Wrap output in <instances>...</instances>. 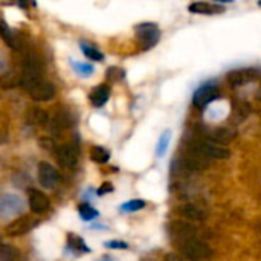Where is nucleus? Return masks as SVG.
Masks as SVG:
<instances>
[{
  "label": "nucleus",
  "instance_id": "obj_21",
  "mask_svg": "<svg viewBox=\"0 0 261 261\" xmlns=\"http://www.w3.org/2000/svg\"><path fill=\"white\" fill-rule=\"evenodd\" d=\"M2 261H23L21 260V255L20 252L9 246V245H2Z\"/></svg>",
  "mask_w": 261,
  "mask_h": 261
},
{
  "label": "nucleus",
  "instance_id": "obj_31",
  "mask_svg": "<svg viewBox=\"0 0 261 261\" xmlns=\"http://www.w3.org/2000/svg\"><path fill=\"white\" fill-rule=\"evenodd\" d=\"M113 191V187H112V184H109V182H104L102 185H101V188L98 190V194L99 196H102V194H106V193H112Z\"/></svg>",
  "mask_w": 261,
  "mask_h": 261
},
{
  "label": "nucleus",
  "instance_id": "obj_14",
  "mask_svg": "<svg viewBox=\"0 0 261 261\" xmlns=\"http://www.w3.org/2000/svg\"><path fill=\"white\" fill-rule=\"evenodd\" d=\"M177 213H179L182 217H185V219H188V220H194V222H203V220L206 219V213H205L200 206L193 205V203L182 205V206L177 210Z\"/></svg>",
  "mask_w": 261,
  "mask_h": 261
},
{
  "label": "nucleus",
  "instance_id": "obj_22",
  "mask_svg": "<svg viewBox=\"0 0 261 261\" xmlns=\"http://www.w3.org/2000/svg\"><path fill=\"white\" fill-rule=\"evenodd\" d=\"M81 52H83L89 60H92V61H102V60H104V55H102L96 47H93V46H90V44L81 43Z\"/></svg>",
  "mask_w": 261,
  "mask_h": 261
},
{
  "label": "nucleus",
  "instance_id": "obj_26",
  "mask_svg": "<svg viewBox=\"0 0 261 261\" xmlns=\"http://www.w3.org/2000/svg\"><path fill=\"white\" fill-rule=\"evenodd\" d=\"M78 211H80V216H81L83 220H92V219L98 217V211H95L89 205H80Z\"/></svg>",
  "mask_w": 261,
  "mask_h": 261
},
{
  "label": "nucleus",
  "instance_id": "obj_4",
  "mask_svg": "<svg viewBox=\"0 0 261 261\" xmlns=\"http://www.w3.org/2000/svg\"><path fill=\"white\" fill-rule=\"evenodd\" d=\"M135 31H136V41L139 47L144 50L151 49L159 41L161 31L154 23H141L135 28Z\"/></svg>",
  "mask_w": 261,
  "mask_h": 261
},
{
  "label": "nucleus",
  "instance_id": "obj_33",
  "mask_svg": "<svg viewBox=\"0 0 261 261\" xmlns=\"http://www.w3.org/2000/svg\"><path fill=\"white\" fill-rule=\"evenodd\" d=\"M258 5H260V6H261V2H258Z\"/></svg>",
  "mask_w": 261,
  "mask_h": 261
},
{
  "label": "nucleus",
  "instance_id": "obj_3",
  "mask_svg": "<svg viewBox=\"0 0 261 261\" xmlns=\"http://www.w3.org/2000/svg\"><path fill=\"white\" fill-rule=\"evenodd\" d=\"M190 148H193L194 151H197L199 154H202L205 159H208L210 162L213 161H222V159H228L229 158V151L225 147H220L211 141H194L193 144H190Z\"/></svg>",
  "mask_w": 261,
  "mask_h": 261
},
{
  "label": "nucleus",
  "instance_id": "obj_24",
  "mask_svg": "<svg viewBox=\"0 0 261 261\" xmlns=\"http://www.w3.org/2000/svg\"><path fill=\"white\" fill-rule=\"evenodd\" d=\"M142 208H145V202L136 199V200H130V202L124 203L121 206V211H124V213H135V211H141Z\"/></svg>",
  "mask_w": 261,
  "mask_h": 261
},
{
  "label": "nucleus",
  "instance_id": "obj_11",
  "mask_svg": "<svg viewBox=\"0 0 261 261\" xmlns=\"http://www.w3.org/2000/svg\"><path fill=\"white\" fill-rule=\"evenodd\" d=\"M72 124L70 115L67 112H58L55 116L49 119V130L54 136H60L64 130H67Z\"/></svg>",
  "mask_w": 261,
  "mask_h": 261
},
{
  "label": "nucleus",
  "instance_id": "obj_2",
  "mask_svg": "<svg viewBox=\"0 0 261 261\" xmlns=\"http://www.w3.org/2000/svg\"><path fill=\"white\" fill-rule=\"evenodd\" d=\"M180 245V252L185 258L191 261H202L208 260L213 257V249L208 243H205L203 240H200L199 237H190L185 239L182 242H179Z\"/></svg>",
  "mask_w": 261,
  "mask_h": 261
},
{
  "label": "nucleus",
  "instance_id": "obj_18",
  "mask_svg": "<svg viewBox=\"0 0 261 261\" xmlns=\"http://www.w3.org/2000/svg\"><path fill=\"white\" fill-rule=\"evenodd\" d=\"M49 115L43 110V109H40V107H32L31 110H29V115H28V121L31 122V124H34V125H46L47 122H49Z\"/></svg>",
  "mask_w": 261,
  "mask_h": 261
},
{
  "label": "nucleus",
  "instance_id": "obj_9",
  "mask_svg": "<svg viewBox=\"0 0 261 261\" xmlns=\"http://www.w3.org/2000/svg\"><path fill=\"white\" fill-rule=\"evenodd\" d=\"M21 210H23V202H21L20 197L11 196V194H5L2 197V202H0V216L3 219L11 217V216H15L18 213H21Z\"/></svg>",
  "mask_w": 261,
  "mask_h": 261
},
{
  "label": "nucleus",
  "instance_id": "obj_5",
  "mask_svg": "<svg viewBox=\"0 0 261 261\" xmlns=\"http://www.w3.org/2000/svg\"><path fill=\"white\" fill-rule=\"evenodd\" d=\"M35 226H37V220L32 216H20L15 220H12L9 225H6L5 232L9 237H18V236L28 234Z\"/></svg>",
  "mask_w": 261,
  "mask_h": 261
},
{
  "label": "nucleus",
  "instance_id": "obj_1",
  "mask_svg": "<svg viewBox=\"0 0 261 261\" xmlns=\"http://www.w3.org/2000/svg\"><path fill=\"white\" fill-rule=\"evenodd\" d=\"M41 81H43V76H41V61L35 55H28L26 60L23 61V69H21V75H20L18 84L23 89H26L28 92H31Z\"/></svg>",
  "mask_w": 261,
  "mask_h": 261
},
{
  "label": "nucleus",
  "instance_id": "obj_10",
  "mask_svg": "<svg viewBox=\"0 0 261 261\" xmlns=\"http://www.w3.org/2000/svg\"><path fill=\"white\" fill-rule=\"evenodd\" d=\"M219 98V92H217V89L216 87H213V86H203V87H200L196 93H194V96H193V104L197 107V109H205L208 104H211L213 101H216Z\"/></svg>",
  "mask_w": 261,
  "mask_h": 261
},
{
  "label": "nucleus",
  "instance_id": "obj_19",
  "mask_svg": "<svg viewBox=\"0 0 261 261\" xmlns=\"http://www.w3.org/2000/svg\"><path fill=\"white\" fill-rule=\"evenodd\" d=\"M2 37H3V41H5L11 49L18 50L20 44H18V41H17V38H15L14 32L8 28L6 21H2Z\"/></svg>",
  "mask_w": 261,
  "mask_h": 261
},
{
  "label": "nucleus",
  "instance_id": "obj_20",
  "mask_svg": "<svg viewBox=\"0 0 261 261\" xmlns=\"http://www.w3.org/2000/svg\"><path fill=\"white\" fill-rule=\"evenodd\" d=\"M90 159L95 164H106L110 159V153L104 147L96 145V147H92V150H90Z\"/></svg>",
  "mask_w": 261,
  "mask_h": 261
},
{
  "label": "nucleus",
  "instance_id": "obj_23",
  "mask_svg": "<svg viewBox=\"0 0 261 261\" xmlns=\"http://www.w3.org/2000/svg\"><path fill=\"white\" fill-rule=\"evenodd\" d=\"M67 240H69V246L73 249V251H76V252H90V249L86 246V243L78 237V236H69L67 237Z\"/></svg>",
  "mask_w": 261,
  "mask_h": 261
},
{
  "label": "nucleus",
  "instance_id": "obj_32",
  "mask_svg": "<svg viewBox=\"0 0 261 261\" xmlns=\"http://www.w3.org/2000/svg\"><path fill=\"white\" fill-rule=\"evenodd\" d=\"M99 261H113V260H110V257H104L102 260H99Z\"/></svg>",
  "mask_w": 261,
  "mask_h": 261
},
{
  "label": "nucleus",
  "instance_id": "obj_29",
  "mask_svg": "<svg viewBox=\"0 0 261 261\" xmlns=\"http://www.w3.org/2000/svg\"><path fill=\"white\" fill-rule=\"evenodd\" d=\"M236 110H237V113H239L242 118H245V116H248V115L251 113V107H249L248 102H239L237 107H236Z\"/></svg>",
  "mask_w": 261,
  "mask_h": 261
},
{
  "label": "nucleus",
  "instance_id": "obj_13",
  "mask_svg": "<svg viewBox=\"0 0 261 261\" xmlns=\"http://www.w3.org/2000/svg\"><path fill=\"white\" fill-rule=\"evenodd\" d=\"M257 76L255 70L252 69H240V70H234L228 73V83L234 87H239L242 84H246L249 81H252Z\"/></svg>",
  "mask_w": 261,
  "mask_h": 261
},
{
  "label": "nucleus",
  "instance_id": "obj_16",
  "mask_svg": "<svg viewBox=\"0 0 261 261\" xmlns=\"http://www.w3.org/2000/svg\"><path fill=\"white\" fill-rule=\"evenodd\" d=\"M188 9L193 14H219L223 11V8L220 5L216 3H206V2H194L188 6Z\"/></svg>",
  "mask_w": 261,
  "mask_h": 261
},
{
  "label": "nucleus",
  "instance_id": "obj_7",
  "mask_svg": "<svg viewBox=\"0 0 261 261\" xmlns=\"http://www.w3.org/2000/svg\"><path fill=\"white\" fill-rule=\"evenodd\" d=\"M28 202H29V208L35 214H44L50 206L47 196L35 188H28Z\"/></svg>",
  "mask_w": 261,
  "mask_h": 261
},
{
  "label": "nucleus",
  "instance_id": "obj_8",
  "mask_svg": "<svg viewBox=\"0 0 261 261\" xmlns=\"http://www.w3.org/2000/svg\"><path fill=\"white\" fill-rule=\"evenodd\" d=\"M38 180L43 188L52 190L58 184V173L49 162H40L38 165Z\"/></svg>",
  "mask_w": 261,
  "mask_h": 261
},
{
  "label": "nucleus",
  "instance_id": "obj_17",
  "mask_svg": "<svg viewBox=\"0 0 261 261\" xmlns=\"http://www.w3.org/2000/svg\"><path fill=\"white\" fill-rule=\"evenodd\" d=\"M234 139V132L229 128H216L210 135V141L217 145H226Z\"/></svg>",
  "mask_w": 261,
  "mask_h": 261
},
{
  "label": "nucleus",
  "instance_id": "obj_28",
  "mask_svg": "<svg viewBox=\"0 0 261 261\" xmlns=\"http://www.w3.org/2000/svg\"><path fill=\"white\" fill-rule=\"evenodd\" d=\"M104 248L107 249H127L128 245L125 242H118V240H112V242H106Z\"/></svg>",
  "mask_w": 261,
  "mask_h": 261
},
{
  "label": "nucleus",
  "instance_id": "obj_15",
  "mask_svg": "<svg viewBox=\"0 0 261 261\" xmlns=\"http://www.w3.org/2000/svg\"><path fill=\"white\" fill-rule=\"evenodd\" d=\"M110 96V89L106 84H101L98 87H95L90 93H89V101L92 102V106L95 107H102Z\"/></svg>",
  "mask_w": 261,
  "mask_h": 261
},
{
  "label": "nucleus",
  "instance_id": "obj_27",
  "mask_svg": "<svg viewBox=\"0 0 261 261\" xmlns=\"http://www.w3.org/2000/svg\"><path fill=\"white\" fill-rule=\"evenodd\" d=\"M168 144H170V132H165L161 138H159V142H158V154L159 156H164L167 148H168Z\"/></svg>",
  "mask_w": 261,
  "mask_h": 261
},
{
  "label": "nucleus",
  "instance_id": "obj_6",
  "mask_svg": "<svg viewBox=\"0 0 261 261\" xmlns=\"http://www.w3.org/2000/svg\"><path fill=\"white\" fill-rule=\"evenodd\" d=\"M55 156H57V161L61 167L73 168L78 162L80 150L75 144H63V145L57 147Z\"/></svg>",
  "mask_w": 261,
  "mask_h": 261
},
{
  "label": "nucleus",
  "instance_id": "obj_30",
  "mask_svg": "<svg viewBox=\"0 0 261 261\" xmlns=\"http://www.w3.org/2000/svg\"><path fill=\"white\" fill-rule=\"evenodd\" d=\"M40 144H41V147H43L44 150H47V151H57V148H55V142H54V139H50L49 136H47V138L40 139Z\"/></svg>",
  "mask_w": 261,
  "mask_h": 261
},
{
  "label": "nucleus",
  "instance_id": "obj_25",
  "mask_svg": "<svg viewBox=\"0 0 261 261\" xmlns=\"http://www.w3.org/2000/svg\"><path fill=\"white\" fill-rule=\"evenodd\" d=\"M73 69L76 70V73H80L81 76H90L93 73V67L90 64H86V63H78V61H73L72 63Z\"/></svg>",
  "mask_w": 261,
  "mask_h": 261
},
{
  "label": "nucleus",
  "instance_id": "obj_12",
  "mask_svg": "<svg viewBox=\"0 0 261 261\" xmlns=\"http://www.w3.org/2000/svg\"><path fill=\"white\" fill-rule=\"evenodd\" d=\"M29 95L34 101H49L55 96V87L52 83L43 80L29 92Z\"/></svg>",
  "mask_w": 261,
  "mask_h": 261
}]
</instances>
